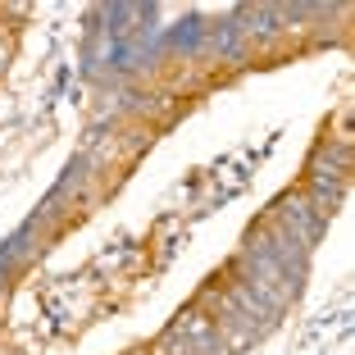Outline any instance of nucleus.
<instances>
[{
    "instance_id": "1",
    "label": "nucleus",
    "mask_w": 355,
    "mask_h": 355,
    "mask_svg": "<svg viewBox=\"0 0 355 355\" xmlns=\"http://www.w3.org/2000/svg\"><path fill=\"white\" fill-rule=\"evenodd\" d=\"M246 19L255 23L251 32H260V37H273V32H278V19H282V10H246Z\"/></svg>"
},
{
    "instance_id": "2",
    "label": "nucleus",
    "mask_w": 355,
    "mask_h": 355,
    "mask_svg": "<svg viewBox=\"0 0 355 355\" xmlns=\"http://www.w3.org/2000/svg\"><path fill=\"white\" fill-rule=\"evenodd\" d=\"M5 60H10V51H5V46H0V69H5Z\"/></svg>"
}]
</instances>
